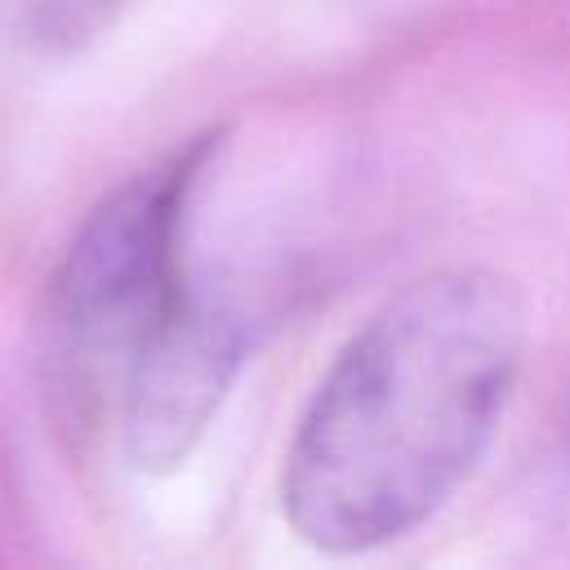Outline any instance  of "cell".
Segmentation results:
<instances>
[{"mask_svg": "<svg viewBox=\"0 0 570 570\" xmlns=\"http://www.w3.org/2000/svg\"><path fill=\"white\" fill-rule=\"evenodd\" d=\"M525 352V303L490 267L387 294L312 387L281 463V512L316 552L405 539L485 459Z\"/></svg>", "mask_w": 570, "mask_h": 570, "instance_id": "6da1fadb", "label": "cell"}, {"mask_svg": "<svg viewBox=\"0 0 570 570\" xmlns=\"http://www.w3.org/2000/svg\"><path fill=\"white\" fill-rule=\"evenodd\" d=\"M218 147L223 129H200L156 156L116 183L62 249L40 303L36 370L49 414L71 436L116 419L138 356L183 303L187 214Z\"/></svg>", "mask_w": 570, "mask_h": 570, "instance_id": "7a4b0ae2", "label": "cell"}, {"mask_svg": "<svg viewBox=\"0 0 570 570\" xmlns=\"http://www.w3.org/2000/svg\"><path fill=\"white\" fill-rule=\"evenodd\" d=\"M245 316L191 281L120 392L116 432L138 472H174L200 445L245 361Z\"/></svg>", "mask_w": 570, "mask_h": 570, "instance_id": "3957f363", "label": "cell"}, {"mask_svg": "<svg viewBox=\"0 0 570 570\" xmlns=\"http://www.w3.org/2000/svg\"><path fill=\"white\" fill-rule=\"evenodd\" d=\"M134 0H31V18L45 45L80 49L98 40Z\"/></svg>", "mask_w": 570, "mask_h": 570, "instance_id": "277c9868", "label": "cell"}]
</instances>
